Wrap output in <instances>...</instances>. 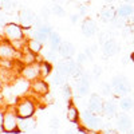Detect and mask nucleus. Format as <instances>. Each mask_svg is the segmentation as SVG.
I'll return each mask as SVG.
<instances>
[{
    "label": "nucleus",
    "instance_id": "nucleus-39",
    "mask_svg": "<svg viewBox=\"0 0 134 134\" xmlns=\"http://www.w3.org/2000/svg\"><path fill=\"white\" fill-rule=\"evenodd\" d=\"M83 52L86 54V57H87V59H88V60H93V59H94V51L91 50V47H90V46L86 47Z\"/></svg>",
    "mask_w": 134,
    "mask_h": 134
},
{
    "label": "nucleus",
    "instance_id": "nucleus-34",
    "mask_svg": "<svg viewBox=\"0 0 134 134\" xmlns=\"http://www.w3.org/2000/svg\"><path fill=\"white\" fill-rule=\"evenodd\" d=\"M7 23L8 21H7V16H5V11H3L2 8H0V32H3Z\"/></svg>",
    "mask_w": 134,
    "mask_h": 134
},
{
    "label": "nucleus",
    "instance_id": "nucleus-8",
    "mask_svg": "<svg viewBox=\"0 0 134 134\" xmlns=\"http://www.w3.org/2000/svg\"><path fill=\"white\" fill-rule=\"evenodd\" d=\"M103 103H105L103 98L100 97L99 94L93 93V94L90 95V98H88L87 109H88V110H91L93 113L100 115V114H103Z\"/></svg>",
    "mask_w": 134,
    "mask_h": 134
},
{
    "label": "nucleus",
    "instance_id": "nucleus-47",
    "mask_svg": "<svg viewBox=\"0 0 134 134\" xmlns=\"http://www.w3.org/2000/svg\"><path fill=\"white\" fill-rule=\"evenodd\" d=\"M50 134H58V130H55V129H51Z\"/></svg>",
    "mask_w": 134,
    "mask_h": 134
},
{
    "label": "nucleus",
    "instance_id": "nucleus-52",
    "mask_svg": "<svg viewBox=\"0 0 134 134\" xmlns=\"http://www.w3.org/2000/svg\"><path fill=\"white\" fill-rule=\"evenodd\" d=\"M67 2H71V0H67Z\"/></svg>",
    "mask_w": 134,
    "mask_h": 134
},
{
    "label": "nucleus",
    "instance_id": "nucleus-5",
    "mask_svg": "<svg viewBox=\"0 0 134 134\" xmlns=\"http://www.w3.org/2000/svg\"><path fill=\"white\" fill-rule=\"evenodd\" d=\"M18 19H19V24L23 27L24 30H27V28H31L32 24H35L38 16H36V14L34 12L32 9H30V8H23V9L19 11Z\"/></svg>",
    "mask_w": 134,
    "mask_h": 134
},
{
    "label": "nucleus",
    "instance_id": "nucleus-51",
    "mask_svg": "<svg viewBox=\"0 0 134 134\" xmlns=\"http://www.w3.org/2000/svg\"><path fill=\"white\" fill-rule=\"evenodd\" d=\"M105 2H106V3H113L114 0H105Z\"/></svg>",
    "mask_w": 134,
    "mask_h": 134
},
{
    "label": "nucleus",
    "instance_id": "nucleus-13",
    "mask_svg": "<svg viewBox=\"0 0 134 134\" xmlns=\"http://www.w3.org/2000/svg\"><path fill=\"white\" fill-rule=\"evenodd\" d=\"M133 126V121L131 118L125 113V111H122V113H118L117 114V129L122 133H127Z\"/></svg>",
    "mask_w": 134,
    "mask_h": 134
},
{
    "label": "nucleus",
    "instance_id": "nucleus-20",
    "mask_svg": "<svg viewBox=\"0 0 134 134\" xmlns=\"http://www.w3.org/2000/svg\"><path fill=\"white\" fill-rule=\"evenodd\" d=\"M99 18L103 23H110L117 18V9H114L113 7H103L99 14Z\"/></svg>",
    "mask_w": 134,
    "mask_h": 134
},
{
    "label": "nucleus",
    "instance_id": "nucleus-40",
    "mask_svg": "<svg viewBox=\"0 0 134 134\" xmlns=\"http://www.w3.org/2000/svg\"><path fill=\"white\" fill-rule=\"evenodd\" d=\"M78 11H79V14L81 16H85L86 14H87V4H79L78 5Z\"/></svg>",
    "mask_w": 134,
    "mask_h": 134
},
{
    "label": "nucleus",
    "instance_id": "nucleus-48",
    "mask_svg": "<svg viewBox=\"0 0 134 134\" xmlns=\"http://www.w3.org/2000/svg\"><path fill=\"white\" fill-rule=\"evenodd\" d=\"M2 133H4V129H3V125L0 124V134H2Z\"/></svg>",
    "mask_w": 134,
    "mask_h": 134
},
{
    "label": "nucleus",
    "instance_id": "nucleus-44",
    "mask_svg": "<svg viewBox=\"0 0 134 134\" xmlns=\"http://www.w3.org/2000/svg\"><path fill=\"white\" fill-rule=\"evenodd\" d=\"M3 119H4V113L2 111V109H0V124H3Z\"/></svg>",
    "mask_w": 134,
    "mask_h": 134
},
{
    "label": "nucleus",
    "instance_id": "nucleus-24",
    "mask_svg": "<svg viewBox=\"0 0 134 134\" xmlns=\"http://www.w3.org/2000/svg\"><path fill=\"white\" fill-rule=\"evenodd\" d=\"M48 42H50V48L51 50H54V51H59V48H60V44H62V38H60V35L58 32H55V31H52L51 32V35H50V39H48Z\"/></svg>",
    "mask_w": 134,
    "mask_h": 134
},
{
    "label": "nucleus",
    "instance_id": "nucleus-36",
    "mask_svg": "<svg viewBox=\"0 0 134 134\" xmlns=\"http://www.w3.org/2000/svg\"><path fill=\"white\" fill-rule=\"evenodd\" d=\"M100 75H102V67L98 66V64H95V66H94V69H93V75H91V76L97 81V79H99V76H100Z\"/></svg>",
    "mask_w": 134,
    "mask_h": 134
},
{
    "label": "nucleus",
    "instance_id": "nucleus-42",
    "mask_svg": "<svg viewBox=\"0 0 134 134\" xmlns=\"http://www.w3.org/2000/svg\"><path fill=\"white\" fill-rule=\"evenodd\" d=\"M76 134H91V131H88V130H86L85 127H79V129H78L76 130Z\"/></svg>",
    "mask_w": 134,
    "mask_h": 134
},
{
    "label": "nucleus",
    "instance_id": "nucleus-38",
    "mask_svg": "<svg viewBox=\"0 0 134 134\" xmlns=\"http://www.w3.org/2000/svg\"><path fill=\"white\" fill-rule=\"evenodd\" d=\"M59 125H60L59 118L52 117V118L50 119V129H55V130H58V129H59Z\"/></svg>",
    "mask_w": 134,
    "mask_h": 134
},
{
    "label": "nucleus",
    "instance_id": "nucleus-49",
    "mask_svg": "<svg viewBox=\"0 0 134 134\" xmlns=\"http://www.w3.org/2000/svg\"><path fill=\"white\" fill-rule=\"evenodd\" d=\"M126 134H134V129H130V130H129Z\"/></svg>",
    "mask_w": 134,
    "mask_h": 134
},
{
    "label": "nucleus",
    "instance_id": "nucleus-26",
    "mask_svg": "<svg viewBox=\"0 0 134 134\" xmlns=\"http://www.w3.org/2000/svg\"><path fill=\"white\" fill-rule=\"evenodd\" d=\"M21 63L23 64H32V63H36V60H38V57H36V54H34V52H31L30 50H28V47H27V52H24V54H21Z\"/></svg>",
    "mask_w": 134,
    "mask_h": 134
},
{
    "label": "nucleus",
    "instance_id": "nucleus-11",
    "mask_svg": "<svg viewBox=\"0 0 134 134\" xmlns=\"http://www.w3.org/2000/svg\"><path fill=\"white\" fill-rule=\"evenodd\" d=\"M81 30H82V34L83 36L86 38H93L98 34V27H97V23L91 19V18H85L82 24H81Z\"/></svg>",
    "mask_w": 134,
    "mask_h": 134
},
{
    "label": "nucleus",
    "instance_id": "nucleus-9",
    "mask_svg": "<svg viewBox=\"0 0 134 134\" xmlns=\"http://www.w3.org/2000/svg\"><path fill=\"white\" fill-rule=\"evenodd\" d=\"M90 74L83 72V75L78 79L76 82V98H81L85 97L90 93Z\"/></svg>",
    "mask_w": 134,
    "mask_h": 134
},
{
    "label": "nucleus",
    "instance_id": "nucleus-46",
    "mask_svg": "<svg viewBox=\"0 0 134 134\" xmlns=\"http://www.w3.org/2000/svg\"><path fill=\"white\" fill-rule=\"evenodd\" d=\"M122 2H124V3H127V4H131L134 0H122Z\"/></svg>",
    "mask_w": 134,
    "mask_h": 134
},
{
    "label": "nucleus",
    "instance_id": "nucleus-45",
    "mask_svg": "<svg viewBox=\"0 0 134 134\" xmlns=\"http://www.w3.org/2000/svg\"><path fill=\"white\" fill-rule=\"evenodd\" d=\"M3 87H4V85H3V81H2V78H0V93L3 91Z\"/></svg>",
    "mask_w": 134,
    "mask_h": 134
},
{
    "label": "nucleus",
    "instance_id": "nucleus-41",
    "mask_svg": "<svg viewBox=\"0 0 134 134\" xmlns=\"http://www.w3.org/2000/svg\"><path fill=\"white\" fill-rule=\"evenodd\" d=\"M79 18H81L79 14H74V15H71V16H70L71 23H72V24H76V23H78V20H79Z\"/></svg>",
    "mask_w": 134,
    "mask_h": 134
},
{
    "label": "nucleus",
    "instance_id": "nucleus-31",
    "mask_svg": "<svg viewBox=\"0 0 134 134\" xmlns=\"http://www.w3.org/2000/svg\"><path fill=\"white\" fill-rule=\"evenodd\" d=\"M58 54H59V52H57V51H54V50L50 48V51H47L46 54L43 55V58L46 59L47 62H50V63H57V60H58Z\"/></svg>",
    "mask_w": 134,
    "mask_h": 134
},
{
    "label": "nucleus",
    "instance_id": "nucleus-17",
    "mask_svg": "<svg viewBox=\"0 0 134 134\" xmlns=\"http://www.w3.org/2000/svg\"><path fill=\"white\" fill-rule=\"evenodd\" d=\"M59 55L63 58V59H72L74 55H76V50H75V46L71 43V42H62L60 44V48H59Z\"/></svg>",
    "mask_w": 134,
    "mask_h": 134
},
{
    "label": "nucleus",
    "instance_id": "nucleus-21",
    "mask_svg": "<svg viewBox=\"0 0 134 134\" xmlns=\"http://www.w3.org/2000/svg\"><path fill=\"white\" fill-rule=\"evenodd\" d=\"M67 105H69V107H67V119H69L70 122H72V124L78 125L79 124V119H81V115H79V111H78V109L74 106L72 100H70V102H67Z\"/></svg>",
    "mask_w": 134,
    "mask_h": 134
},
{
    "label": "nucleus",
    "instance_id": "nucleus-33",
    "mask_svg": "<svg viewBox=\"0 0 134 134\" xmlns=\"http://www.w3.org/2000/svg\"><path fill=\"white\" fill-rule=\"evenodd\" d=\"M66 78L67 76H64V75H62L60 72H55V75H54V83L57 85V86H63L64 83H66Z\"/></svg>",
    "mask_w": 134,
    "mask_h": 134
},
{
    "label": "nucleus",
    "instance_id": "nucleus-14",
    "mask_svg": "<svg viewBox=\"0 0 134 134\" xmlns=\"http://www.w3.org/2000/svg\"><path fill=\"white\" fill-rule=\"evenodd\" d=\"M18 129L21 133H31L36 129V121L32 117L30 118H18Z\"/></svg>",
    "mask_w": 134,
    "mask_h": 134
},
{
    "label": "nucleus",
    "instance_id": "nucleus-1",
    "mask_svg": "<svg viewBox=\"0 0 134 134\" xmlns=\"http://www.w3.org/2000/svg\"><path fill=\"white\" fill-rule=\"evenodd\" d=\"M79 124L82 127H85L86 130L91 131V134H97L99 133V130L102 129V119L99 118L98 114L93 113L91 110H83L82 114H81V119H79Z\"/></svg>",
    "mask_w": 134,
    "mask_h": 134
},
{
    "label": "nucleus",
    "instance_id": "nucleus-19",
    "mask_svg": "<svg viewBox=\"0 0 134 134\" xmlns=\"http://www.w3.org/2000/svg\"><path fill=\"white\" fill-rule=\"evenodd\" d=\"M117 114H118V105L115 103V100H113V99L105 100L103 115H106L107 118H113V117H117Z\"/></svg>",
    "mask_w": 134,
    "mask_h": 134
},
{
    "label": "nucleus",
    "instance_id": "nucleus-6",
    "mask_svg": "<svg viewBox=\"0 0 134 134\" xmlns=\"http://www.w3.org/2000/svg\"><path fill=\"white\" fill-rule=\"evenodd\" d=\"M18 114L15 109L14 110H7L4 113V119H3V129L5 133H14V130L18 129Z\"/></svg>",
    "mask_w": 134,
    "mask_h": 134
},
{
    "label": "nucleus",
    "instance_id": "nucleus-4",
    "mask_svg": "<svg viewBox=\"0 0 134 134\" xmlns=\"http://www.w3.org/2000/svg\"><path fill=\"white\" fill-rule=\"evenodd\" d=\"M3 35L7 40L14 42V40H23L24 39V28L19 23H12L8 21L3 30Z\"/></svg>",
    "mask_w": 134,
    "mask_h": 134
},
{
    "label": "nucleus",
    "instance_id": "nucleus-37",
    "mask_svg": "<svg viewBox=\"0 0 134 134\" xmlns=\"http://www.w3.org/2000/svg\"><path fill=\"white\" fill-rule=\"evenodd\" d=\"M86 60H88V59H87L86 54H85L83 51H82V52H79V54H76V64L83 66V63H85Z\"/></svg>",
    "mask_w": 134,
    "mask_h": 134
},
{
    "label": "nucleus",
    "instance_id": "nucleus-28",
    "mask_svg": "<svg viewBox=\"0 0 134 134\" xmlns=\"http://www.w3.org/2000/svg\"><path fill=\"white\" fill-rule=\"evenodd\" d=\"M18 3L16 0H3L2 2V9L5 11V12H11V11H14L16 8Z\"/></svg>",
    "mask_w": 134,
    "mask_h": 134
},
{
    "label": "nucleus",
    "instance_id": "nucleus-27",
    "mask_svg": "<svg viewBox=\"0 0 134 134\" xmlns=\"http://www.w3.org/2000/svg\"><path fill=\"white\" fill-rule=\"evenodd\" d=\"M39 66H40V76L42 78H47L51 74V71H52V63H50L47 60H43V62L40 60Z\"/></svg>",
    "mask_w": 134,
    "mask_h": 134
},
{
    "label": "nucleus",
    "instance_id": "nucleus-35",
    "mask_svg": "<svg viewBox=\"0 0 134 134\" xmlns=\"http://www.w3.org/2000/svg\"><path fill=\"white\" fill-rule=\"evenodd\" d=\"M51 14H52L51 8H48V7L44 5V7L42 8V11H40V18H42V19H44V20H47V19H48V16H50Z\"/></svg>",
    "mask_w": 134,
    "mask_h": 134
},
{
    "label": "nucleus",
    "instance_id": "nucleus-32",
    "mask_svg": "<svg viewBox=\"0 0 134 134\" xmlns=\"http://www.w3.org/2000/svg\"><path fill=\"white\" fill-rule=\"evenodd\" d=\"M51 11H52V14H54L55 16H59V18L66 16V9H64L60 4H57V3H55V4L51 7Z\"/></svg>",
    "mask_w": 134,
    "mask_h": 134
},
{
    "label": "nucleus",
    "instance_id": "nucleus-30",
    "mask_svg": "<svg viewBox=\"0 0 134 134\" xmlns=\"http://www.w3.org/2000/svg\"><path fill=\"white\" fill-rule=\"evenodd\" d=\"M100 93H102V97H110L113 94V86L111 83H107V82H103L100 85Z\"/></svg>",
    "mask_w": 134,
    "mask_h": 134
},
{
    "label": "nucleus",
    "instance_id": "nucleus-2",
    "mask_svg": "<svg viewBox=\"0 0 134 134\" xmlns=\"http://www.w3.org/2000/svg\"><path fill=\"white\" fill-rule=\"evenodd\" d=\"M111 86H113V91L118 97H125L131 91V83L125 75H115L111 79Z\"/></svg>",
    "mask_w": 134,
    "mask_h": 134
},
{
    "label": "nucleus",
    "instance_id": "nucleus-16",
    "mask_svg": "<svg viewBox=\"0 0 134 134\" xmlns=\"http://www.w3.org/2000/svg\"><path fill=\"white\" fill-rule=\"evenodd\" d=\"M12 90H14V94L16 98H19L20 95H23L28 91V88H31V82H28L27 79L24 78H21V79H18L12 86Z\"/></svg>",
    "mask_w": 134,
    "mask_h": 134
},
{
    "label": "nucleus",
    "instance_id": "nucleus-23",
    "mask_svg": "<svg viewBox=\"0 0 134 134\" xmlns=\"http://www.w3.org/2000/svg\"><path fill=\"white\" fill-rule=\"evenodd\" d=\"M118 107L122 111H125V113H126V111H130L134 107V99L131 97H127V95L121 97L119 102H118Z\"/></svg>",
    "mask_w": 134,
    "mask_h": 134
},
{
    "label": "nucleus",
    "instance_id": "nucleus-12",
    "mask_svg": "<svg viewBox=\"0 0 134 134\" xmlns=\"http://www.w3.org/2000/svg\"><path fill=\"white\" fill-rule=\"evenodd\" d=\"M103 48H102V51H103V58L105 59H107V58H111V57H114L115 54H118L119 52V46H118V43L115 42V39L114 38H109L103 44Z\"/></svg>",
    "mask_w": 134,
    "mask_h": 134
},
{
    "label": "nucleus",
    "instance_id": "nucleus-29",
    "mask_svg": "<svg viewBox=\"0 0 134 134\" xmlns=\"http://www.w3.org/2000/svg\"><path fill=\"white\" fill-rule=\"evenodd\" d=\"M62 93H63V97H64V99L67 100V102L72 100V88L69 83H64L62 86Z\"/></svg>",
    "mask_w": 134,
    "mask_h": 134
},
{
    "label": "nucleus",
    "instance_id": "nucleus-22",
    "mask_svg": "<svg viewBox=\"0 0 134 134\" xmlns=\"http://www.w3.org/2000/svg\"><path fill=\"white\" fill-rule=\"evenodd\" d=\"M133 14H134V7H133V4L124 3V4H121V5L117 8V16H119V18L129 19L130 16H133Z\"/></svg>",
    "mask_w": 134,
    "mask_h": 134
},
{
    "label": "nucleus",
    "instance_id": "nucleus-25",
    "mask_svg": "<svg viewBox=\"0 0 134 134\" xmlns=\"http://www.w3.org/2000/svg\"><path fill=\"white\" fill-rule=\"evenodd\" d=\"M26 44H27V47H28V50H30L31 52L39 54V52L43 50V44H44V43H42L40 40H38V39H35V38H31Z\"/></svg>",
    "mask_w": 134,
    "mask_h": 134
},
{
    "label": "nucleus",
    "instance_id": "nucleus-18",
    "mask_svg": "<svg viewBox=\"0 0 134 134\" xmlns=\"http://www.w3.org/2000/svg\"><path fill=\"white\" fill-rule=\"evenodd\" d=\"M31 90L35 93V94L43 97V95H46L50 91V87H48V85H47L46 81H43L42 78H39V79L31 82Z\"/></svg>",
    "mask_w": 134,
    "mask_h": 134
},
{
    "label": "nucleus",
    "instance_id": "nucleus-50",
    "mask_svg": "<svg viewBox=\"0 0 134 134\" xmlns=\"http://www.w3.org/2000/svg\"><path fill=\"white\" fill-rule=\"evenodd\" d=\"M130 58H131V60H133V62H134V52H133V54H131V55H130Z\"/></svg>",
    "mask_w": 134,
    "mask_h": 134
},
{
    "label": "nucleus",
    "instance_id": "nucleus-3",
    "mask_svg": "<svg viewBox=\"0 0 134 134\" xmlns=\"http://www.w3.org/2000/svg\"><path fill=\"white\" fill-rule=\"evenodd\" d=\"M36 106L34 103V100L30 98H23V99H18V103L15 106V111L19 118H30L35 114Z\"/></svg>",
    "mask_w": 134,
    "mask_h": 134
},
{
    "label": "nucleus",
    "instance_id": "nucleus-7",
    "mask_svg": "<svg viewBox=\"0 0 134 134\" xmlns=\"http://www.w3.org/2000/svg\"><path fill=\"white\" fill-rule=\"evenodd\" d=\"M21 78H24V79H27L28 82H34L39 79L40 76V66L39 63H32V64H27L23 70H21Z\"/></svg>",
    "mask_w": 134,
    "mask_h": 134
},
{
    "label": "nucleus",
    "instance_id": "nucleus-43",
    "mask_svg": "<svg viewBox=\"0 0 134 134\" xmlns=\"http://www.w3.org/2000/svg\"><path fill=\"white\" fill-rule=\"evenodd\" d=\"M66 134H76V131L71 127V129H67V130H66Z\"/></svg>",
    "mask_w": 134,
    "mask_h": 134
},
{
    "label": "nucleus",
    "instance_id": "nucleus-15",
    "mask_svg": "<svg viewBox=\"0 0 134 134\" xmlns=\"http://www.w3.org/2000/svg\"><path fill=\"white\" fill-rule=\"evenodd\" d=\"M52 32V28L48 24H42L40 27H38L32 34V38H35L38 40H40L42 43H46L50 39V35Z\"/></svg>",
    "mask_w": 134,
    "mask_h": 134
},
{
    "label": "nucleus",
    "instance_id": "nucleus-10",
    "mask_svg": "<svg viewBox=\"0 0 134 134\" xmlns=\"http://www.w3.org/2000/svg\"><path fill=\"white\" fill-rule=\"evenodd\" d=\"M16 55H18V51L14 48L9 40L5 39L4 42H0V59L12 60L14 58H16Z\"/></svg>",
    "mask_w": 134,
    "mask_h": 134
}]
</instances>
